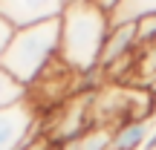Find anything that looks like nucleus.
<instances>
[{
	"label": "nucleus",
	"mask_w": 156,
	"mask_h": 150,
	"mask_svg": "<svg viewBox=\"0 0 156 150\" xmlns=\"http://www.w3.org/2000/svg\"><path fill=\"white\" fill-rule=\"evenodd\" d=\"M110 15L95 3L67 6L61 15V49L58 61L75 75L93 72L101 64V49L110 35Z\"/></svg>",
	"instance_id": "1"
},
{
	"label": "nucleus",
	"mask_w": 156,
	"mask_h": 150,
	"mask_svg": "<svg viewBox=\"0 0 156 150\" xmlns=\"http://www.w3.org/2000/svg\"><path fill=\"white\" fill-rule=\"evenodd\" d=\"M58 49H61V17L15 29L3 49L0 69L9 72L20 87L32 89L41 75L58 61Z\"/></svg>",
	"instance_id": "2"
},
{
	"label": "nucleus",
	"mask_w": 156,
	"mask_h": 150,
	"mask_svg": "<svg viewBox=\"0 0 156 150\" xmlns=\"http://www.w3.org/2000/svg\"><path fill=\"white\" fill-rule=\"evenodd\" d=\"M44 133V113L32 98L0 110V150H23Z\"/></svg>",
	"instance_id": "3"
},
{
	"label": "nucleus",
	"mask_w": 156,
	"mask_h": 150,
	"mask_svg": "<svg viewBox=\"0 0 156 150\" xmlns=\"http://www.w3.org/2000/svg\"><path fill=\"white\" fill-rule=\"evenodd\" d=\"M67 9V0H0V17L15 29L44 20H58Z\"/></svg>",
	"instance_id": "4"
},
{
	"label": "nucleus",
	"mask_w": 156,
	"mask_h": 150,
	"mask_svg": "<svg viewBox=\"0 0 156 150\" xmlns=\"http://www.w3.org/2000/svg\"><path fill=\"white\" fill-rule=\"evenodd\" d=\"M136 52H139V23H113L104 40V49H101L98 67L110 69L124 58H133Z\"/></svg>",
	"instance_id": "5"
},
{
	"label": "nucleus",
	"mask_w": 156,
	"mask_h": 150,
	"mask_svg": "<svg viewBox=\"0 0 156 150\" xmlns=\"http://www.w3.org/2000/svg\"><path fill=\"white\" fill-rule=\"evenodd\" d=\"M153 133V118H139V121H124L113 127L110 150H142L145 141Z\"/></svg>",
	"instance_id": "6"
},
{
	"label": "nucleus",
	"mask_w": 156,
	"mask_h": 150,
	"mask_svg": "<svg viewBox=\"0 0 156 150\" xmlns=\"http://www.w3.org/2000/svg\"><path fill=\"white\" fill-rule=\"evenodd\" d=\"M145 17H156V0H122L110 15V23H139Z\"/></svg>",
	"instance_id": "7"
},
{
	"label": "nucleus",
	"mask_w": 156,
	"mask_h": 150,
	"mask_svg": "<svg viewBox=\"0 0 156 150\" xmlns=\"http://www.w3.org/2000/svg\"><path fill=\"white\" fill-rule=\"evenodd\" d=\"M110 141H113L110 127H90L87 133H81L78 139L61 145L58 150H110Z\"/></svg>",
	"instance_id": "8"
},
{
	"label": "nucleus",
	"mask_w": 156,
	"mask_h": 150,
	"mask_svg": "<svg viewBox=\"0 0 156 150\" xmlns=\"http://www.w3.org/2000/svg\"><path fill=\"white\" fill-rule=\"evenodd\" d=\"M26 95H29L26 87H20V84H17L9 72H3V69H0V110H3V107L17 104V101H23Z\"/></svg>",
	"instance_id": "9"
},
{
	"label": "nucleus",
	"mask_w": 156,
	"mask_h": 150,
	"mask_svg": "<svg viewBox=\"0 0 156 150\" xmlns=\"http://www.w3.org/2000/svg\"><path fill=\"white\" fill-rule=\"evenodd\" d=\"M145 44H156V17L139 20V46Z\"/></svg>",
	"instance_id": "10"
},
{
	"label": "nucleus",
	"mask_w": 156,
	"mask_h": 150,
	"mask_svg": "<svg viewBox=\"0 0 156 150\" xmlns=\"http://www.w3.org/2000/svg\"><path fill=\"white\" fill-rule=\"evenodd\" d=\"M12 32H15V26H12L9 20H3V17H0V58H3V49H6V44H9Z\"/></svg>",
	"instance_id": "11"
},
{
	"label": "nucleus",
	"mask_w": 156,
	"mask_h": 150,
	"mask_svg": "<svg viewBox=\"0 0 156 150\" xmlns=\"http://www.w3.org/2000/svg\"><path fill=\"white\" fill-rule=\"evenodd\" d=\"M23 150H58V147H55V145H52V141H49V139H46V136H44V133H41V136H38V139H35V141H32V145H26V147H23Z\"/></svg>",
	"instance_id": "12"
},
{
	"label": "nucleus",
	"mask_w": 156,
	"mask_h": 150,
	"mask_svg": "<svg viewBox=\"0 0 156 150\" xmlns=\"http://www.w3.org/2000/svg\"><path fill=\"white\" fill-rule=\"evenodd\" d=\"M95 6H98V9H104L107 15H113V12L119 9V6H122V0H93Z\"/></svg>",
	"instance_id": "13"
},
{
	"label": "nucleus",
	"mask_w": 156,
	"mask_h": 150,
	"mask_svg": "<svg viewBox=\"0 0 156 150\" xmlns=\"http://www.w3.org/2000/svg\"><path fill=\"white\" fill-rule=\"evenodd\" d=\"M84 3H93V0H67V6H84Z\"/></svg>",
	"instance_id": "14"
},
{
	"label": "nucleus",
	"mask_w": 156,
	"mask_h": 150,
	"mask_svg": "<svg viewBox=\"0 0 156 150\" xmlns=\"http://www.w3.org/2000/svg\"><path fill=\"white\" fill-rule=\"evenodd\" d=\"M151 92H153V101H156V84H153V87H151Z\"/></svg>",
	"instance_id": "15"
}]
</instances>
